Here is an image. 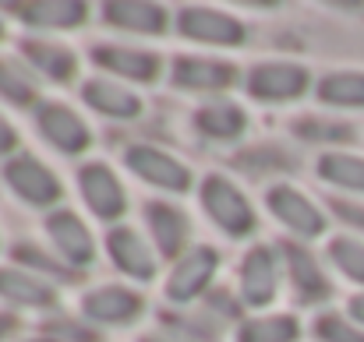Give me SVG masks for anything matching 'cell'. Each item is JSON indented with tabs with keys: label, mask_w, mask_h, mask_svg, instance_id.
<instances>
[{
	"label": "cell",
	"mask_w": 364,
	"mask_h": 342,
	"mask_svg": "<svg viewBox=\"0 0 364 342\" xmlns=\"http://www.w3.org/2000/svg\"><path fill=\"white\" fill-rule=\"evenodd\" d=\"M241 293L247 304L262 307L272 300L276 293V268H272V254L255 247L247 258H244V268H241Z\"/></svg>",
	"instance_id": "30bf717a"
},
{
	"label": "cell",
	"mask_w": 364,
	"mask_h": 342,
	"mask_svg": "<svg viewBox=\"0 0 364 342\" xmlns=\"http://www.w3.org/2000/svg\"><path fill=\"white\" fill-rule=\"evenodd\" d=\"M145 342H191L184 332H156L152 339H145Z\"/></svg>",
	"instance_id": "4dcf8cb0"
},
{
	"label": "cell",
	"mask_w": 364,
	"mask_h": 342,
	"mask_svg": "<svg viewBox=\"0 0 364 342\" xmlns=\"http://www.w3.org/2000/svg\"><path fill=\"white\" fill-rule=\"evenodd\" d=\"M216 250H209V247H195V250H188L181 261H177V268H173V275H170V282H166V297L170 300H177V304H184V300H191L195 293H202L205 289V282L213 279V272H216Z\"/></svg>",
	"instance_id": "3957f363"
},
{
	"label": "cell",
	"mask_w": 364,
	"mask_h": 342,
	"mask_svg": "<svg viewBox=\"0 0 364 342\" xmlns=\"http://www.w3.org/2000/svg\"><path fill=\"white\" fill-rule=\"evenodd\" d=\"M43 342H50V339H43Z\"/></svg>",
	"instance_id": "d6a6232c"
},
{
	"label": "cell",
	"mask_w": 364,
	"mask_h": 342,
	"mask_svg": "<svg viewBox=\"0 0 364 342\" xmlns=\"http://www.w3.org/2000/svg\"><path fill=\"white\" fill-rule=\"evenodd\" d=\"M85 99L100 110V114H110V116H134L141 110L138 96H131L127 89H121L117 82H107V78H96L85 85Z\"/></svg>",
	"instance_id": "2e32d148"
},
{
	"label": "cell",
	"mask_w": 364,
	"mask_h": 342,
	"mask_svg": "<svg viewBox=\"0 0 364 342\" xmlns=\"http://www.w3.org/2000/svg\"><path fill=\"white\" fill-rule=\"evenodd\" d=\"M269 209L290 229H297V233H304V236H318V233L326 229L322 212H318L304 194H297L294 187H276V191L269 194Z\"/></svg>",
	"instance_id": "ba28073f"
},
{
	"label": "cell",
	"mask_w": 364,
	"mask_h": 342,
	"mask_svg": "<svg viewBox=\"0 0 364 342\" xmlns=\"http://www.w3.org/2000/svg\"><path fill=\"white\" fill-rule=\"evenodd\" d=\"M96 60L110 71H117L124 78H134V82H152L156 78V67L159 60L152 53H141V50H121V46H107V50H96Z\"/></svg>",
	"instance_id": "9a60e30c"
},
{
	"label": "cell",
	"mask_w": 364,
	"mask_h": 342,
	"mask_svg": "<svg viewBox=\"0 0 364 342\" xmlns=\"http://www.w3.org/2000/svg\"><path fill=\"white\" fill-rule=\"evenodd\" d=\"M318 99L329 106H364V75L361 71H336L318 85Z\"/></svg>",
	"instance_id": "ac0fdd59"
},
{
	"label": "cell",
	"mask_w": 364,
	"mask_h": 342,
	"mask_svg": "<svg viewBox=\"0 0 364 342\" xmlns=\"http://www.w3.org/2000/svg\"><path fill=\"white\" fill-rule=\"evenodd\" d=\"M138 307H141V300L121 286H103L85 297V314L96 321H127L138 314Z\"/></svg>",
	"instance_id": "4fadbf2b"
},
{
	"label": "cell",
	"mask_w": 364,
	"mask_h": 342,
	"mask_svg": "<svg viewBox=\"0 0 364 342\" xmlns=\"http://www.w3.org/2000/svg\"><path fill=\"white\" fill-rule=\"evenodd\" d=\"M127 166H131L141 180H149V184H156V187H163V191H184L188 180H191V173H188L177 159H170L166 152L149 148V145L127 148Z\"/></svg>",
	"instance_id": "7a4b0ae2"
},
{
	"label": "cell",
	"mask_w": 364,
	"mask_h": 342,
	"mask_svg": "<svg viewBox=\"0 0 364 342\" xmlns=\"http://www.w3.org/2000/svg\"><path fill=\"white\" fill-rule=\"evenodd\" d=\"M25 53L50 78H71V71H75V57L68 50L53 46V43H25Z\"/></svg>",
	"instance_id": "603a6c76"
},
{
	"label": "cell",
	"mask_w": 364,
	"mask_h": 342,
	"mask_svg": "<svg viewBox=\"0 0 364 342\" xmlns=\"http://www.w3.org/2000/svg\"><path fill=\"white\" fill-rule=\"evenodd\" d=\"M82 194L89 202V209L100 216V219H117L124 212V191L117 184V177L103 166V162H92L82 170Z\"/></svg>",
	"instance_id": "52a82bcc"
},
{
	"label": "cell",
	"mask_w": 364,
	"mask_h": 342,
	"mask_svg": "<svg viewBox=\"0 0 364 342\" xmlns=\"http://www.w3.org/2000/svg\"><path fill=\"white\" fill-rule=\"evenodd\" d=\"M149 223H152V236H156V243H159L163 254H173L184 243L188 223H184L181 212H173L166 205H149Z\"/></svg>",
	"instance_id": "ffe728a7"
},
{
	"label": "cell",
	"mask_w": 364,
	"mask_h": 342,
	"mask_svg": "<svg viewBox=\"0 0 364 342\" xmlns=\"http://www.w3.org/2000/svg\"><path fill=\"white\" fill-rule=\"evenodd\" d=\"M21 14H28L25 21L64 28V25H78L85 18V4H25Z\"/></svg>",
	"instance_id": "cb8c5ba5"
},
{
	"label": "cell",
	"mask_w": 364,
	"mask_h": 342,
	"mask_svg": "<svg viewBox=\"0 0 364 342\" xmlns=\"http://www.w3.org/2000/svg\"><path fill=\"white\" fill-rule=\"evenodd\" d=\"M0 92H4L11 103L25 106V103L36 96V85H32V78H28L18 64H4V60H0Z\"/></svg>",
	"instance_id": "4316f807"
},
{
	"label": "cell",
	"mask_w": 364,
	"mask_h": 342,
	"mask_svg": "<svg viewBox=\"0 0 364 342\" xmlns=\"http://www.w3.org/2000/svg\"><path fill=\"white\" fill-rule=\"evenodd\" d=\"M315 329H318V336H322L326 342H364V332L350 329V325H343L340 318H322Z\"/></svg>",
	"instance_id": "f1b7e54d"
},
{
	"label": "cell",
	"mask_w": 364,
	"mask_h": 342,
	"mask_svg": "<svg viewBox=\"0 0 364 342\" xmlns=\"http://www.w3.org/2000/svg\"><path fill=\"white\" fill-rule=\"evenodd\" d=\"M318 173L347 191H361L364 194V159L361 155H326L318 162Z\"/></svg>",
	"instance_id": "7402d4cb"
},
{
	"label": "cell",
	"mask_w": 364,
	"mask_h": 342,
	"mask_svg": "<svg viewBox=\"0 0 364 342\" xmlns=\"http://www.w3.org/2000/svg\"><path fill=\"white\" fill-rule=\"evenodd\" d=\"M308 85V71L297 67V64H262L251 71V96L258 99H290V96H301Z\"/></svg>",
	"instance_id": "5b68a950"
},
{
	"label": "cell",
	"mask_w": 364,
	"mask_h": 342,
	"mask_svg": "<svg viewBox=\"0 0 364 342\" xmlns=\"http://www.w3.org/2000/svg\"><path fill=\"white\" fill-rule=\"evenodd\" d=\"M11 145H14V131H11V123L0 116V152H7Z\"/></svg>",
	"instance_id": "f546056e"
},
{
	"label": "cell",
	"mask_w": 364,
	"mask_h": 342,
	"mask_svg": "<svg viewBox=\"0 0 364 342\" xmlns=\"http://www.w3.org/2000/svg\"><path fill=\"white\" fill-rule=\"evenodd\" d=\"M181 32L198 39V43H241L244 39V28L237 18L230 14H220V11H209V7H188L181 11Z\"/></svg>",
	"instance_id": "277c9868"
},
{
	"label": "cell",
	"mask_w": 364,
	"mask_h": 342,
	"mask_svg": "<svg viewBox=\"0 0 364 342\" xmlns=\"http://www.w3.org/2000/svg\"><path fill=\"white\" fill-rule=\"evenodd\" d=\"M350 314H354V318H358V321L364 325V293H361V297H354V300H350Z\"/></svg>",
	"instance_id": "1f68e13d"
},
{
	"label": "cell",
	"mask_w": 364,
	"mask_h": 342,
	"mask_svg": "<svg viewBox=\"0 0 364 342\" xmlns=\"http://www.w3.org/2000/svg\"><path fill=\"white\" fill-rule=\"evenodd\" d=\"M39 131L64 152H82L89 145V131L78 116L64 106H43L39 110Z\"/></svg>",
	"instance_id": "9c48e42d"
},
{
	"label": "cell",
	"mask_w": 364,
	"mask_h": 342,
	"mask_svg": "<svg viewBox=\"0 0 364 342\" xmlns=\"http://www.w3.org/2000/svg\"><path fill=\"white\" fill-rule=\"evenodd\" d=\"M0 293L7 300H18V304H36V307H50L53 304V289L43 286L36 275L28 272H18V268H4L0 272Z\"/></svg>",
	"instance_id": "e0dca14e"
},
{
	"label": "cell",
	"mask_w": 364,
	"mask_h": 342,
	"mask_svg": "<svg viewBox=\"0 0 364 342\" xmlns=\"http://www.w3.org/2000/svg\"><path fill=\"white\" fill-rule=\"evenodd\" d=\"M297 339V321L294 318H265L251 321L241 329V342H294Z\"/></svg>",
	"instance_id": "d4e9b609"
},
{
	"label": "cell",
	"mask_w": 364,
	"mask_h": 342,
	"mask_svg": "<svg viewBox=\"0 0 364 342\" xmlns=\"http://www.w3.org/2000/svg\"><path fill=\"white\" fill-rule=\"evenodd\" d=\"M202 205H205V212L213 216L216 226H223L234 236H241V233L255 226L251 205L244 202L241 191H234V184H227L223 177H209L202 184Z\"/></svg>",
	"instance_id": "6da1fadb"
},
{
	"label": "cell",
	"mask_w": 364,
	"mask_h": 342,
	"mask_svg": "<svg viewBox=\"0 0 364 342\" xmlns=\"http://www.w3.org/2000/svg\"><path fill=\"white\" fill-rule=\"evenodd\" d=\"M173 78L188 89H227L234 82V67L216 64V60H198V57H184L173 64Z\"/></svg>",
	"instance_id": "5bb4252c"
},
{
	"label": "cell",
	"mask_w": 364,
	"mask_h": 342,
	"mask_svg": "<svg viewBox=\"0 0 364 342\" xmlns=\"http://www.w3.org/2000/svg\"><path fill=\"white\" fill-rule=\"evenodd\" d=\"M329 254H333V261H336L354 282H364V243L340 236V240H333Z\"/></svg>",
	"instance_id": "83f0119b"
},
{
	"label": "cell",
	"mask_w": 364,
	"mask_h": 342,
	"mask_svg": "<svg viewBox=\"0 0 364 342\" xmlns=\"http://www.w3.org/2000/svg\"><path fill=\"white\" fill-rule=\"evenodd\" d=\"M7 184H11L25 202H32V205H50V202L60 198L57 177H53L46 166H39L36 159H14V162L7 166Z\"/></svg>",
	"instance_id": "8992f818"
},
{
	"label": "cell",
	"mask_w": 364,
	"mask_h": 342,
	"mask_svg": "<svg viewBox=\"0 0 364 342\" xmlns=\"http://www.w3.org/2000/svg\"><path fill=\"white\" fill-rule=\"evenodd\" d=\"M46 229H50L53 243L64 250V258H71L75 265L92 261V236H89V229L82 226L78 216H71V212H57V216H50Z\"/></svg>",
	"instance_id": "7c38bea8"
},
{
	"label": "cell",
	"mask_w": 364,
	"mask_h": 342,
	"mask_svg": "<svg viewBox=\"0 0 364 342\" xmlns=\"http://www.w3.org/2000/svg\"><path fill=\"white\" fill-rule=\"evenodd\" d=\"M244 123H247V116L234 103H213L198 114V127L213 138H234V134L244 131Z\"/></svg>",
	"instance_id": "44dd1931"
},
{
	"label": "cell",
	"mask_w": 364,
	"mask_h": 342,
	"mask_svg": "<svg viewBox=\"0 0 364 342\" xmlns=\"http://www.w3.org/2000/svg\"><path fill=\"white\" fill-rule=\"evenodd\" d=\"M287 258H290V272H294V282L301 286V293H308V297H322L329 286H326V279H322V272L315 268V261L304 254V250H297V247H290L287 250Z\"/></svg>",
	"instance_id": "484cf974"
},
{
	"label": "cell",
	"mask_w": 364,
	"mask_h": 342,
	"mask_svg": "<svg viewBox=\"0 0 364 342\" xmlns=\"http://www.w3.org/2000/svg\"><path fill=\"white\" fill-rule=\"evenodd\" d=\"M107 14L114 25L134 28V32H159L166 25L163 7H156V4H107Z\"/></svg>",
	"instance_id": "d6986e66"
},
{
	"label": "cell",
	"mask_w": 364,
	"mask_h": 342,
	"mask_svg": "<svg viewBox=\"0 0 364 342\" xmlns=\"http://www.w3.org/2000/svg\"><path fill=\"white\" fill-rule=\"evenodd\" d=\"M110 254L121 265V272L134 279H152L156 275V258L149 250V243L134 233V229H117L110 233Z\"/></svg>",
	"instance_id": "8fae6325"
}]
</instances>
